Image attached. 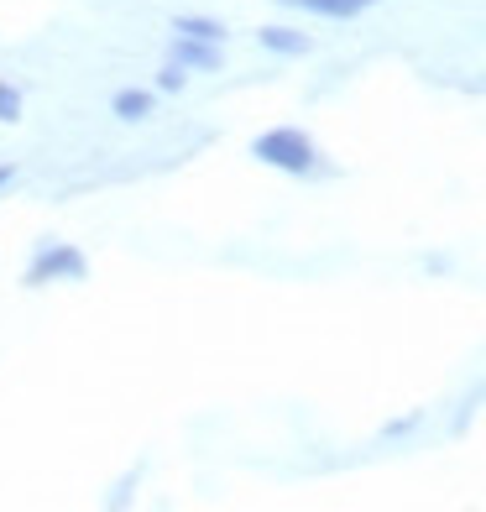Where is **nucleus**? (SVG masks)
Instances as JSON below:
<instances>
[{"label": "nucleus", "mask_w": 486, "mask_h": 512, "mask_svg": "<svg viewBox=\"0 0 486 512\" xmlns=\"http://www.w3.org/2000/svg\"><path fill=\"white\" fill-rule=\"evenodd\" d=\"M251 157L272 173H288V178H324L330 173L319 142L304 126H267L262 136H251Z\"/></svg>", "instance_id": "1"}, {"label": "nucleus", "mask_w": 486, "mask_h": 512, "mask_svg": "<svg viewBox=\"0 0 486 512\" xmlns=\"http://www.w3.org/2000/svg\"><path fill=\"white\" fill-rule=\"evenodd\" d=\"M89 277V256L74 241H42L32 251L27 272H21V288H53V283H84Z\"/></svg>", "instance_id": "2"}, {"label": "nucleus", "mask_w": 486, "mask_h": 512, "mask_svg": "<svg viewBox=\"0 0 486 512\" xmlns=\"http://www.w3.org/2000/svg\"><path fill=\"white\" fill-rule=\"evenodd\" d=\"M162 58L183 63L189 74H220V68H225V48H220V42H199V37H178V32H168V53H162Z\"/></svg>", "instance_id": "3"}, {"label": "nucleus", "mask_w": 486, "mask_h": 512, "mask_svg": "<svg viewBox=\"0 0 486 512\" xmlns=\"http://www.w3.org/2000/svg\"><path fill=\"white\" fill-rule=\"evenodd\" d=\"M257 48L262 53H277V58H309L314 53V37L298 32V27H283V21H267V27H257Z\"/></svg>", "instance_id": "4"}, {"label": "nucleus", "mask_w": 486, "mask_h": 512, "mask_svg": "<svg viewBox=\"0 0 486 512\" xmlns=\"http://www.w3.org/2000/svg\"><path fill=\"white\" fill-rule=\"evenodd\" d=\"M110 115H115V121H126V126L147 121V115H157V89L152 84H121L110 95Z\"/></svg>", "instance_id": "5"}, {"label": "nucleus", "mask_w": 486, "mask_h": 512, "mask_svg": "<svg viewBox=\"0 0 486 512\" xmlns=\"http://www.w3.org/2000/svg\"><path fill=\"white\" fill-rule=\"evenodd\" d=\"M272 6H283V11H298V16H330V21H356V16H366L372 6H382V0H272Z\"/></svg>", "instance_id": "6"}, {"label": "nucleus", "mask_w": 486, "mask_h": 512, "mask_svg": "<svg viewBox=\"0 0 486 512\" xmlns=\"http://www.w3.org/2000/svg\"><path fill=\"white\" fill-rule=\"evenodd\" d=\"M168 32H178V37H199V42H230V27L220 16H199V11H178L173 21H168Z\"/></svg>", "instance_id": "7"}, {"label": "nucleus", "mask_w": 486, "mask_h": 512, "mask_svg": "<svg viewBox=\"0 0 486 512\" xmlns=\"http://www.w3.org/2000/svg\"><path fill=\"white\" fill-rule=\"evenodd\" d=\"M21 115H27V89L0 74V126H21Z\"/></svg>", "instance_id": "8"}, {"label": "nucleus", "mask_w": 486, "mask_h": 512, "mask_svg": "<svg viewBox=\"0 0 486 512\" xmlns=\"http://www.w3.org/2000/svg\"><path fill=\"white\" fill-rule=\"evenodd\" d=\"M189 68H183V63H173V58H162V68H157V79H152V89H157V95H183V89H189Z\"/></svg>", "instance_id": "9"}, {"label": "nucleus", "mask_w": 486, "mask_h": 512, "mask_svg": "<svg viewBox=\"0 0 486 512\" xmlns=\"http://www.w3.org/2000/svg\"><path fill=\"white\" fill-rule=\"evenodd\" d=\"M424 424V413H403V418H392V424L382 429V439H403V434H413Z\"/></svg>", "instance_id": "10"}, {"label": "nucleus", "mask_w": 486, "mask_h": 512, "mask_svg": "<svg viewBox=\"0 0 486 512\" xmlns=\"http://www.w3.org/2000/svg\"><path fill=\"white\" fill-rule=\"evenodd\" d=\"M16 178H21V162H0V194H6Z\"/></svg>", "instance_id": "11"}]
</instances>
